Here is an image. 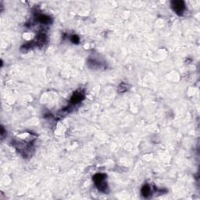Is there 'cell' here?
Masks as SVG:
<instances>
[{"label":"cell","instance_id":"6da1fadb","mask_svg":"<svg viewBox=\"0 0 200 200\" xmlns=\"http://www.w3.org/2000/svg\"><path fill=\"white\" fill-rule=\"evenodd\" d=\"M106 175L104 174H96L93 177V181L98 189L103 192H107V183L106 182Z\"/></svg>","mask_w":200,"mask_h":200},{"label":"cell","instance_id":"7a4b0ae2","mask_svg":"<svg viewBox=\"0 0 200 200\" xmlns=\"http://www.w3.org/2000/svg\"><path fill=\"white\" fill-rule=\"evenodd\" d=\"M171 6L174 12L179 16L182 15L185 9V5L183 1H173L171 3Z\"/></svg>","mask_w":200,"mask_h":200},{"label":"cell","instance_id":"3957f363","mask_svg":"<svg viewBox=\"0 0 200 200\" xmlns=\"http://www.w3.org/2000/svg\"><path fill=\"white\" fill-rule=\"evenodd\" d=\"M85 98V94L82 91H77L74 93L71 99V103L73 105H76L81 103Z\"/></svg>","mask_w":200,"mask_h":200},{"label":"cell","instance_id":"277c9868","mask_svg":"<svg viewBox=\"0 0 200 200\" xmlns=\"http://www.w3.org/2000/svg\"><path fill=\"white\" fill-rule=\"evenodd\" d=\"M38 21L43 24H48L51 22V18L46 15L41 14L38 16Z\"/></svg>","mask_w":200,"mask_h":200},{"label":"cell","instance_id":"5b68a950","mask_svg":"<svg viewBox=\"0 0 200 200\" xmlns=\"http://www.w3.org/2000/svg\"><path fill=\"white\" fill-rule=\"evenodd\" d=\"M150 193H151V188L149 185H145L142 187L141 188V195L144 196V197L147 198L150 195Z\"/></svg>","mask_w":200,"mask_h":200},{"label":"cell","instance_id":"8992f818","mask_svg":"<svg viewBox=\"0 0 200 200\" xmlns=\"http://www.w3.org/2000/svg\"><path fill=\"white\" fill-rule=\"evenodd\" d=\"M71 41H72L74 44H77V43H79L80 39L79 38H78V36H77V35L71 36Z\"/></svg>","mask_w":200,"mask_h":200},{"label":"cell","instance_id":"52a82bcc","mask_svg":"<svg viewBox=\"0 0 200 200\" xmlns=\"http://www.w3.org/2000/svg\"><path fill=\"white\" fill-rule=\"evenodd\" d=\"M4 133H5V130H4V127L2 126V127H1V136H2V138H3V136H4Z\"/></svg>","mask_w":200,"mask_h":200}]
</instances>
